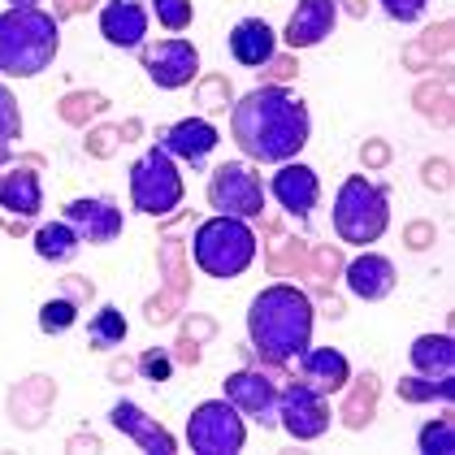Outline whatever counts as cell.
I'll use <instances>...</instances> for the list:
<instances>
[{
    "mask_svg": "<svg viewBox=\"0 0 455 455\" xmlns=\"http://www.w3.org/2000/svg\"><path fill=\"white\" fill-rule=\"evenodd\" d=\"M108 425H113L122 438H131V443L148 455H174L178 451L174 434H170L156 417H148L140 403H131V399H117V403L108 408Z\"/></svg>",
    "mask_w": 455,
    "mask_h": 455,
    "instance_id": "obj_14",
    "label": "cell"
},
{
    "mask_svg": "<svg viewBox=\"0 0 455 455\" xmlns=\"http://www.w3.org/2000/svg\"><path fill=\"white\" fill-rule=\"evenodd\" d=\"M343 282H347V291L355 295V299L378 304V299H386V295L395 291L399 274H395V260H390V256L360 247V256H355L347 269H343Z\"/></svg>",
    "mask_w": 455,
    "mask_h": 455,
    "instance_id": "obj_18",
    "label": "cell"
},
{
    "mask_svg": "<svg viewBox=\"0 0 455 455\" xmlns=\"http://www.w3.org/2000/svg\"><path fill=\"white\" fill-rule=\"evenodd\" d=\"M217 143H221V135H217V126H212L209 117H182V122L165 126L156 135V148H165L182 165H204L212 152H217Z\"/></svg>",
    "mask_w": 455,
    "mask_h": 455,
    "instance_id": "obj_16",
    "label": "cell"
},
{
    "mask_svg": "<svg viewBox=\"0 0 455 455\" xmlns=\"http://www.w3.org/2000/svg\"><path fill=\"white\" fill-rule=\"evenodd\" d=\"M61 52V22L39 4H9L0 13V74L36 78Z\"/></svg>",
    "mask_w": 455,
    "mask_h": 455,
    "instance_id": "obj_3",
    "label": "cell"
},
{
    "mask_svg": "<svg viewBox=\"0 0 455 455\" xmlns=\"http://www.w3.org/2000/svg\"><path fill=\"white\" fill-rule=\"evenodd\" d=\"M18 140H22V108H18V96L0 83V165L9 161Z\"/></svg>",
    "mask_w": 455,
    "mask_h": 455,
    "instance_id": "obj_27",
    "label": "cell"
},
{
    "mask_svg": "<svg viewBox=\"0 0 455 455\" xmlns=\"http://www.w3.org/2000/svg\"><path fill=\"white\" fill-rule=\"evenodd\" d=\"M170 369H174V364H170V355H165V351H143L140 355V373L143 378H148V382L156 386V382H165V378H170Z\"/></svg>",
    "mask_w": 455,
    "mask_h": 455,
    "instance_id": "obj_31",
    "label": "cell"
},
{
    "mask_svg": "<svg viewBox=\"0 0 455 455\" xmlns=\"http://www.w3.org/2000/svg\"><path fill=\"white\" fill-rule=\"evenodd\" d=\"M61 221H70L78 243H92V247L117 243L122 230H126V217L117 209V200H108V196H78V200L66 204Z\"/></svg>",
    "mask_w": 455,
    "mask_h": 455,
    "instance_id": "obj_12",
    "label": "cell"
},
{
    "mask_svg": "<svg viewBox=\"0 0 455 455\" xmlns=\"http://www.w3.org/2000/svg\"><path fill=\"white\" fill-rule=\"evenodd\" d=\"M100 36L108 48L135 52L148 44V4L140 0H105L100 4Z\"/></svg>",
    "mask_w": 455,
    "mask_h": 455,
    "instance_id": "obj_17",
    "label": "cell"
},
{
    "mask_svg": "<svg viewBox=\"0 0 455 455\" xmlns=\"http://www.w3.org/2000/svg\"><path fill=\"white\" fill-rule=\"evenodd\" d=\"M330 395H321L304 382H286L278 390V429H286L295 443H316L330 434Z\"/></svg>",
    "mask_w": 455,
    "mask_h": 455,
    "instance_id": "obj_10",
    "label": "cell"
},
{
    "mask_svg": "<svg viewBox=\"0 0 455 455\" xmlns=\"http://www.w3.org/2000/svg\"><path fill=\"white\" fill-rule=\"evenodd\" d=\"M417 451L420 455H451L455 451V420L434 417L417 429Z\"/></svg>",
    "mask_w": 455,
    "mask_h": 455,
    "instance_id": "obj_26",
    "label": "cell"
},
{
    "mask_svg": "<svg viewBox=\"0 0 455 455\" xmlns=\"http://www.w3.org/2000/svg\"><path fill=\"white\" fill-rule=\"evenodd\" d=\"M274 52H278V36H274V27H269L265 18L235 22V31H230V57H235L239 66L260 70V66L274 61Z\"/></svg>",
    "mask_w": 455,
    "mask_h": 455,
    "instance_id": "obj_21",
    "label": "cell"
},
{
    "mask_svg": "<svg viewBox=\"0 0 455 455\" xmlns=\"http://www.w3.org/2000/svg\"><path fill=\"white\" fill-rule=\"evenodd\" d=\"M408 360H412V369H417V373H425V378H451V373H455V343H451V334H420V339H412Z\"/></svg>",
    "mask_w": 455,
    "mask_h": 455,
    "instance_id": "obj_22",
    "label": "cell"
},
{
    "mask_svg": "<svg viewBox=\"0 0 455 455\" xmlns=\"http://www.w3.org/2000/svg\"><path fill=\"white\" fill-rule=\"evenodd\" d=\"M78 235L70 230V221H48L36 230V256L48 260V265H70L78 256Z\"/></svg>",
    "mask_w": 455,
    "mask_h": 455,
    "instance_id": "obj_23",
    "label": "cell"
},
{
    "mask_svg": "<svg viewBox=\"0 0 455 455\" xmlns=\"http://www.w3.org/2000/svg\"><path fill=\"white\" fill-rule=\"evenodd\" d=\"M291 364H295V378L304 386H313V390H321V395H339L351 382V364L339 347H308L299 351Z\"/></svg>",
    "mask_w": 455,
    "mask_h": 455,
    "instance_id": "obj_19",
    "label": "cell"
},
{
    "mask_svg": "<svg viewBox=\"0 0 455 455\" xmlns=\"http://www.w3.org/2000/svg\"><path fill=\"white\" fill-rule=\"evenodd\" d=\"M187 200V182L165 148H148L131 165V209L143 217H170Z\"/></svg>",
    "mask_w": 455,
    "mask_h": 455,
    "instance_id": "obj_6",
    "label": "cell"
},
{
    "mask_svg": "<svg viewBox=\"0 0 455 455\" xmlns=\"http://www.w3.org/2000/svg\"><path fill=\"white\" fill-rule=\"evenodd\" d=\"M140 61H143L148 83L161 87V92H182V87H191V83L200 78V48H196L191 39H182V36L143 44Z\"/></svg>",
    "mask_w": 455,
    "mask_h": 455,
    "instance_id": "obj_9",
    "label": "cell"
},
{
    "mask_svg": "<svg viewBox=\"0 0 455 455\" xmlns=\"http://www.w3.org/2000/svg\"><path fill=\"white\" fill-rule=\"evenodd\" d=\"M204 196H209L212 212H221V217H243V221H256V217L265 212V200H269L260 174H256L247 161H221L209 174Z\"/></svg>",
    "mask_w": 455,
    "mask_h": 455,
    "instance_id": "obj_8",
    "label": "cell"
},
{
    "mask_svg": "<svg viewBox=\"0 0 455 455\" xmlns=\"http://www.w3.org/2000/svg\"><path fill=\"white\" fill-rule=\"evenodd\" d=\"M221 399H230L247 420L274 429L278 425V382L265 369H239L221 382Z\"/></svg>",
    "mask_w": 455,
    "mask_h": 455,
    "instance_id": "obj_11",
    "label": "cell"
},
{
    "mask_svg": "<svg viewBox=\"0 0 455 455\" xmlns=\"http://www.w3.org/2000/svg\"><path fill=\"white\" fill-rule=\"evenodd\" d=\"M9 4H39V0H9Z\"/></svg>",
    "mask_w": 455,
    "mask_h": 455,
    "instance_id": "obj_32",
    "label": "cell"
},
{
    "mask_svg": "<svg viewBox=\"0 0 455 455\" xmlns=\"http://www.w3.org/2000/svg\"><path fill=\"white\" fill-rule=\"evenodd\" d=\"M399 399L408 403H451L455 399V378H425V373H412L399 382Z\"/></svg>",
    "mask_w": 455,
    "mask_h": 455,
    "instance_id": "obj_25",
    "label": "cell"
},
{
    "mask_svg": "<svg viewBox=\"0 0 455 455\" xmlns=\"http://www.w3.org/2000/svg\"><path fill=\"white\" fill-rule=\"evenodd\" d=\"M339 27V0H295L291 18H286V31H282V44L291 52L299 48H316L334 36Z\"/></svg>",
    "mask_w": 455,
    "mask_h": 455,
    "instance_id": "obj_13",
    "label": "cell"
},
{
    "mask_svg": "<svg viewBox=\"0 0 455 455\" xmlns=\"http://www.w3.org/2000/svg\"><path fill=\"white\" fill-rule=\"evenodd\" d=\"M256 251H260V239H256L251 221H243V217H221V212H212L209 221H200L196 235H191L196 265L217 282L243 278L247 269L256 265Z\"/></svg>",
    "mask_w": 455,
    "mask_h": 455,
    "instance_id": "obj_4",
    "label": "cell"
},
{
    "mask_svg": "<svg viewBox=\"0 0 455 455\" xmlns=\"http://www.w3.org/2000/svg\"><path fill=\"white\" fill-rule=\"evenodd\" d=\"M74 321H78V299H70V295H57V299H44L39 304V330L48 339L74 330Z\"/></svg>",
    "mask_w": 455,
    "mask_h": 455,
    "instance_id": "obj_28",
    "label": "cell"
},
{
    "mask_svg": "<svg viewBox=\"0 0 455 455\" xmlns=\"http://www.w3.org/2000/svg\"><path fill=\"white\" fill-rule=\"evenodd\" d=\"M0 209L13 217V230L22 221H36L44 209V187H39L36 165H9L0 174Z\"/></svg>",
    "mask_w": 455,
    "mask_h": 455,
    "instance_id": "obj_20",
    "label": "cell"
},
{
    "mask_svg": "<svg viewBox=\"0 0 455 455\" xmlns=\"http://www.w3.org/2000/svg\"><path fill=\"white\" fill-rule=\"evenodd\" d=\"M313 135V117L299 96L286 87H251L230 108V140L256 165L295 161Z\"/></svg>",
    "mask_w": 455,
    "mask_h": 455,
    "instance_id": "obj_1",
    "label": "cell"
},
{
    "mask_svg": "<svg viewBox=\"0 0 455 455\" xmlns=\"http://www.w3.org/2000/svg\"><path fill=\"white\" fill-rule=\"evenodd\" d=\"M330 221H334V235L343 243L351 247L378 243L390 230V196H386V187H378L373 178L364 174H347L339 182V191H334Z\"/></svg>",
    "mask_w": 455,
    "mask_h": 455,
    "instance_id": "obj_5",
    "label": "cell"
},
{
    "mask_svg": "<svg viewBox=\"0 0 455 455\" xmlns=\"http://www.w3.org/2000/svg\"><path fill=\"white\" fill-rule=\"evenodd\" d=\"M382 4V13L390 18V22H420L425 18V9H429V0H378Z\"/></svg>",
    "mask_w": 455,
    "mask_h": 455,
    "instance_id": "obj_30",
    "label": "cell"
},
{
    "mask_svg": "<svg viewBox=\"0 0 455 455\" xmlns=\"http://www.w3.org/2000/svg\"><path fill=\"white\" fill-rule=\"evenodd\" d=\"M247 443V420L230 399H204L187 417V447L196 455H239Z\"/></svg>",
    "mask_w": 455,
    "mask_h": 455,
    "instance_id": "obj_7",
    "label": "cell"
},
{
    "mask_svg": "<svg viewBox=\"0 0 455 455\" xmlns=\"http://www.w3.org/2000/svg\"><path fill=\"white\" fill-rule=\"evenodd\" d=\"M274 200H278V209H286L291 217H308L316 209V200H321V178H316L313 165H304L299 156L295 161H282L278 174L269 178V187H265Z\"/></svg>",
    "mask_w": 455,
    "mask_h": 455,
    "instance_id": "obj_15",
    "label": "cell"
},
{
    "mask_svg": "<svg viewBox=\"0 0 455 455\" xmlns=\"http://www.w3.org/2000/svg\"><path fill=\"white\" fill-rule=\"evenodd\" d=\"M126 334H131V325H126L122 308H113V304H105L100 313L87 321V343L96 351H117L126 343Z\"/></svg>",
    "mask_w": 455,
    "mask_h": 455,
    "instance_id": "obj_24",
    "label": "cell"
},
{
    "mask_svg": "<svg viewBox=\"0 0 455 455\" xmlns=\"http://www.w3.org/2000/svg\"><path fill=\"white\" fill-rule=\"evenodd\" d=\"M313 325L316 313L308 291H299L291 282H274V286L256 291L247 304V347L269 369H286L299 351L313 347Z\"/></svg>",
    "mask_w": 455,
    "mask_h": 455,
    "instance_id": "obj_2",
    "label": "cell"
},
{
    "mask_svg": "<svg viewBox=\"0 0 455 455\" xmlns=\"http://www.w3.org/2000/svg\"><path fill=\"white\" fill-rule=\"evenodd\" d=\"M148 18H156L165 31H187L196 22V4L191 0H148Z\"/></svg>",
    "mask_w": 455,
    "mask_h": 455,
    "instance_id": "obj_29",
    "label": "cell"
}]
</instances>
